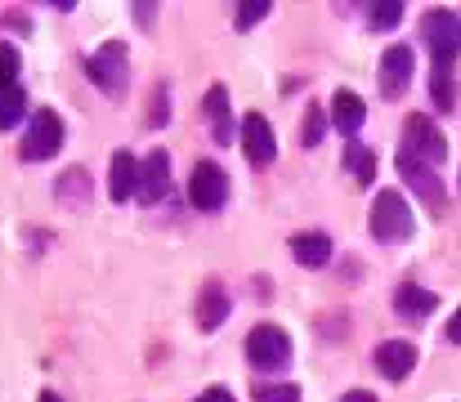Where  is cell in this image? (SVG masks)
I'll use <instances>...</instances> for the list:
<instances>
[{
  "mask_svg": "<svg viewBox=\"0 0 461 402\" xmlns=\"http://www.w3.org/2000/svg\"><path fill=\"white\" fill-rule=\"evenodd\" d=\"M86 76L95 81L99 94H126L131 85V54L122 40H104L90 58H86Z\"/></svg>",
  "mask_w": 461,
  "mask_h": 402,
  "instance_id": "3",
  "label": "cell"
},
{
  "mask_svg": "<svg viewBox=\"0 0 461 402\" xmlns=\"http://www.w3.org/2000/svg\"><path fill=\"white\" fill-rule=\"evenodd\" d=\"M197 402H233V394L215 385V389H206V394H202V398H197Z\"/></svg>",
  "mask_w": 461,
  "mask_h": 402,
  "instance_id": "28",
  "label": "cell"
},
{
  "mask_svg": "<svg viewBox=\"0 0 461 402\" xmlns=\"http://www.w3.org/2000/svg\"><path fill=\"white\" fill-rule=\"evenodd\" d=\"M63 117L54 112V108H41L36 117H32V126L23 134V143H18V156L23 161H50V156H59V147H63Z\"/></svg>",
  "mask_w": 461,
  "mask_h": 402,
  "instance_id": "5",
  "label": "cell"
},
{
  "mask_svg": "<svg viewBox=\"0 0 461 402\" xmlns=\"http://www.w3.org/2000/svg\"><path fill=\"white\" fill-rule=\"evenodd\" d=\"M54 197H59L63 206H77V210H86V206H90V197H95V183H90L86 165H72V170H63V174H59V183H54Z\"/></svg>",
  "mask_w": 461,
  "mask_h": 402,
  "instance_id": "17",
  "label": "cell"
},
{
  "mask_svg": "<svg viewBox=\"0 0 461 402\" xmlns=\"http://www.w3.org/2000/svg\"><path fill=\"white\" fill-rule=\"evenodd\" d=\"M448 340H453V344H461V308L448 317Z\"/></svg>",
  "mask_w": 461,
  "mask_h": 402,
  "instance_id": "30",
  "label": "cell"
},
{
  "mask_svg": "<svg viewBox=\"0 0 461 402\" xmlns=\"http://www.w3.org/2000/svg\"><path fill=\"white\" fill-rule=\"evenodd\" d=\"M140 156L135 152H126V147H117L113 156H108V197L113 201H131L135 192H140Z\"/></svg>",
  "mask_w": 461,
  "mask_h": 402,
  "instance_id": "12",
  "label": "cell"
},
{
  "mask_svg": "<svg viewBox=\"0 0 461 402\" xmlns=\"http://www.w3.org/2000/svg\"><path fill=\"white\" fill-rule=\"evenodd\" d=\"M367 228H372L376 242H408L412 228H417V219H412V210H408V197H403L399 188H381L376 201H372Z\"/></svg>",
  "mask_w": 461,
  "mask_h": 402,
  "instance_id": "2",
  "label": "cell"
},
{
  "mask_svg": "<svg viewBox=\"0 0 461 402\" xmlns=\"http://www.w3.org/2000/svg\"><path fill=\"white\" fill-rule=\"evenodd\" d=\"M322 130H327V108H322V103H309L305 121H301V143H305V147H318V143H322Z\"/></svg>",
  "mask_w": 461,
  "mask_h": 402,
  "instance_id": "21",
  "label": "cell"
},
{
  "mask_svg": "<svg viewBox=\"0 0 461 402\" xmlns=\"http://www.w3.org/2000/svg\"><path fill=\"white\" fill-rule=\"evenodd\" d=\"M435 304H439V295L426 290V286H417V281H399V290H394V308L408 322H426L435 313Z\"/></svg>",
  "mask_w": 461,
  "mask_h": 402,
  "instance_id": "16",
  "label": "cell"
},
{
  "mask_svg": "<svg viewBox=\"0 0 461 402\" xmlns=\"http://www.w3.org/2000/svg\"><path fill=\"white\" fill-rule=\"evenodd\" d=\"M399 152H408V156H417V161H426V165H439L444 156H448V138L444 130L426 117V112H412L408 121H403V147Z\"/></svg>",
  "mask_w": 461,
  "mask_h": 402,
  "instance_id": "6",
  "label": "cell"
},
{
  "mask_svg": "<svg viewBox=\"0 0 461 402\" xmlns=\"http://www.w3.org/2000/svg\"><path fill=\"white\" fill-rule=\"evenodd\" d=\"M367 18H372V31H394L403 22V4L376 0V4H367Z\"/></svg>",
  "mask_w": 461,
  "mask_h": 402,
  "instance_id": "22",
  "label": "cell"
},
{
  "mask_svg": "<svg viewBox=\"0 0 461 402\" xmlns=\"http://www.w3.org/2000/svg\"><path fill=\"white\" fill-rule=\"evenodd\" d=\"M408 81H412V45H390L385 54H381V94L385 99H399L403 90H408Z\"/></svg>",
  "mask_w": 461,
  "mask_h": 402,
  "instance_id": "11",
  "label": "cell"
},
{
  "mask_svg": "<svg viewBox=\"0 0 461 402\" xmlns=\"http://www.w3.org/2000/svg\"><path fill=\"white\" fill-rule=\"evenodd\" d=\"M238 143H242V156L251 165H269L278 156V138H274V126L265 112H247L242 126H238Z\"/></svg>",
  "mask_w": 461,
  "mask_h": 402,
  "instance_id": "8",
  "label": "cell"
},
{
  "mask_svg": "<svg viewBox=\"0 0 461 402\" xmlns=\"http://www.w3.org/2000/svg\"><path fill=\"white\" fill-rule=\"evenodd\" d=\"M327 112H331V121H336L340 134H358L363 117H367V108H363V99H358L354 90H336L331 103H327Z\"/></svg>",
  "mask_w": 461,
  "mask_h": 402,
  "instance_id": "18",
  "label": "cell"
},
{
  "mask_svg": "<svg viewBox=\"0 0 461 402\" xmlns=\"http://www.w3.org/2000/svg\"><path fill=\"white\" fill-rule=\"evenodd\" d=\"M229 201V174L215 161H197L188 174V206L193 210H220Z\"/></svg>",
  "mask_w": 461,
  "mask_h": 402,
  "instance_id": "7",
  "label": "cell"
},
{
  "mask_svg": "<svg viewBox=\"0 0 461 402\" xmlns=\"http://www.w3.org/2000/svg\"><path fill=\"white\" fill-rule=\"evenodd\" d=\"M18 67H23V54H18L9 40H0V94H5V90H14Z\"/></svg>",
  "mask_w": 461,
  "mask_h": 402,
  "instance_id": "24",
  "label": "cell"
},
{
  "mask_svg": "<svg viewBox=\"0 0 461 402\" xmlns=\"http://www.w3.org/2000/svg\"><path fill=\"white\" fill-rule=\"evenodd\" d=\"M23 112H27V94L14 85V90H5L0 94V130H14L18 121H23Z\"/></svg>",
  "mask_w": 461,
  "mask_h": 402,
  "instance_id": "20",
  "label": "cell"
},
{
  "mask_svg": "<svg viewBox=\"0 0 461 402\" xmlns=\"http://www.w3.org/2000/svg\"><path fill=\"white\" fill-rule=\"evenodd\" d=\"M421 31H426V45H430V72L453 76L461 58V18L453 9H426Z\"/></svg>",
  "mask_w": 461,
  "mask_h": 402,
  "instance_id": "1",
  "label": "cell"
},
{
  "mask_svg": "<svg viewBox=\"0 0 461 402\" xmlns=\"http://www.w3.org/2000/svg\"><path fill=\"white\" fill-rule=\"evenodd\" d=\"M256 402H301V385H260Z\"/></svg>",
  "mask_w": 461,
  "mask_h": 402,
  "instance_id": "27",
  "label": "cell"
},
{
  "mask_svg": "<svg viewBox=\"0 0 461 402\" xmlns=\"http://www.w3.org/2000/svg\"><path fill=\"white\" fill-rule=\"evenodd\" d=\"M349 165H354V179L358 183H372V174H376V156L363 147L358 152V143H349Z\"/></svg>",
  "mask_w": 461,
  "mask_h": 402,
  "instance_id": "26",
  "label": "cell"
},
{
  "mask_svg": "<svg viewBox=\"0 0 461 402\" xmlns=\"http://www.w3.org/2000/svg\"><path fill=\"white\" fill-rule=\"evenodd\" d=\"M229 308H233V299H229L224 281H220V277H211V281L202 286L197 304H193V317H197V326L211 335V331H220V326L229 322Z\"/></svg>",
  "mask_w": 461,
  "mask_h": 402,
  "instance_id": "10",
  "label": "cell"
},
{
  "mask_svg": "<svg viewBox=\"0 0 461 402\" xmlns=\"http://www.w3.org/2000/svg\"><path fill=\"white\" fill-rule=\"evenodd\" d=\"M166 192H170V152H166V147H153L149 161L140 165V192H135V197H140L144 206H157Z\"/></svg>",
  "mask_w": 461,
  "mask_h": 402,
  "instance_id": "13",
  "label": "cell"
},
{
  "mask_svg": "<svg viewBox=\"0 0 461 402\" xmlns=\"http://www.w3.org/2000/svg\"><path fill=\"white\" fill-rule=\"evenodd\" d=\"M36 402H63V398H59L54 389H41V394H36Z\"/></svg>",
  "mask_w": 461,
  "mask_h": 402,
  "instance_id": "32",
  "label": "cell"
},
{
  "mask_svg": "<svg viewBox=\"0 0 461 402\" xmlns=\"http://www.w3.org/2000/svg\"><path fill=\"white\" fill-rule=\"evenodd\" d=\"M265 18H269V4H265V0H260V4H238V9H233V27H238V31H251V27L265 22Z\"/></svg>",
  "mask_w": 461,
  "mask_h": 402,
  "instance_id": "25",
  "label": "cell"
},
{
  "mask_svg": "<svg viewBox=\"0 0 461 402\" xmlns=\"http://www.w3.org/2000/svg\"><path fill=\"white\" fill-rule=\"evenodd\" d=\"M144 121H149V130H161V126L170 121V85H166V81L153 85V103H149V117H144Z\"/></svg>",
  "mask_w": 461,
  "mask_h": 402,
  "instance_id": "23",
  "label": "cell"
},
{
  "mask_svg": "<svg viewBox=\"0 0 461 402\" xmlns=\"http://www.w3.org/2000/svg\"><path fill=\"white\" fill-rule=\"evenodd\" d=\"M247 362L251 371H283L292 362V335L274 322H260L247 331Z\"/></svg>",
  "mask_w": 461,
  "mask_h": 402,
  "instance_id": "4",
  "label": "cell"
},
{
  "mask_svg": "<svg viewBox=\"0 0 461 402\" xmlns=\"http://www.w3.org/2000/svg\"><path fill=\"white\" fill-rule=\"evenodd\" d=\"M372 362H376V371H381L385 380H408L412 367H417V344H408V340H385V344H376Z\"/></svg>",
  "mask_w": 461,
  "mask_h": 402,
  "instance_id": "14",
  "label": "cell"
},
{
  "mask_svg": "<svg viewBox=\"0 0 461 402\" xmlns=\"http://www.w3.org/2000/svg\"><path fill=\"white\" fill-rule=\"evenodd\" d=\"M292 260L301 268H322L331 260V237L327 233H296L292 237Z\"/></svg>",
  "mask_w": 461,
  "mask_h": 402,
  "instance_id": "19",
  "label": "cell"
},
{
  "mask_svg": "<svg viewBox=\"0 0 461 402\" xmlns=\"http://www.w3.org/2000/svg\"><path fill=\"white\" fill-rule=\"evenodd\" d=\"M399 174H403V183L439 215L444 206H448V192H444V183H439V174H435V165H426V161H417V156H408V152H399Z\"/></svg>",
  "mask_w": 461,
  "mask_h": 402,
  "instance_id": "9",
  "label": "cell"
},
{
  "mask_svg": "<svg viewBox=\"0 0 461 402\" xmlns=\"http://www.w3.org/2000/svg\"><path fill=\"white\" fill-rule=\"evenodd\" d=\"M131 13H135V18H140V22H153V18H157V4H135V9H131Z\"/></svg>",
  "mask_w": 461,
  "mask_h": 402,
  "instance_id": "29",
  "label": "cell"
},
{
  "mask_svg": "<svg viewBox=\"0 0 461 402\" xmlns=\"http://www.w3.org/2000/svg\"><path fill=\"white\" fill-rule=\"evenodd\" d=\"M340 402H376V394H367V389H354V394H345Z\"/></svg>",
  "mask_w": 461,
  "mask_h": 402,
  "instance_id": "31",
  "label": "cell"
},
{
  "mask_svg": "<svg viewBox=\"0 0 461 402\" xmlns=\"http://www.w3.org/2000/svg\"><path fill=\"white\" fill-rule=\"evenodd\" d=\"M202 112H206V121H211V134H215V143H233L238 138V126H233V112H229V90L215 81L211 90H206V99H202Z\"/></svg>",
  "mask_w": 461,
  "mask_h": 402,
  "instance_id": "15",
  "label": "cell"
}]
</instances>
